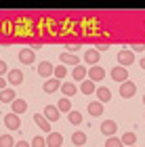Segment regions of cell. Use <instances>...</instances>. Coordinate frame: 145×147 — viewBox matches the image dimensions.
Segmentation results:
<instances>
[{
	"mask_svg": "<svg viewBox=\"0 0 145 147\" xmlns=\"http://www.w3.org/2000/svg\"><path fill=\"white\" fill-rule=\"evenodd\" d=\"M38 74H40V78H49L51 80V76H55V67H53V63L42 61L38 65Z\"/></svg>",
	"mask_w": 145,
	"mask_h": 147,
	"instance_id": "cell-9",
	"label": "cell"
},
{
	"mask_svg": "<svg viewBox=\"0 0 145 147\" xmlns=\"http://www.w3.org/2000/svg\"><path fill=\"white\" fill-rule=\"evenodd\" d=\"M135 92H137V86H135V82H124V84H120V97L122 99H130V97H135Z\"/></svg>",
	"mask_w": 145,
	"mask_h": 147,
	"instance_id": "cell-3",
	"label": "cell"
},
{
	"mask_svg": "<svg viewBox=\"0 0 145 147\" xmlns=\"http://www.w3.org/2000/svg\"><path fill=\"white\" fill-rule=\"evenodd\" d=\"M65 76H67V69H65V65H57V67H55V78H57V80H63Z\"/></svg>",
	"mask_w": 145,
	"mask_h": 147,
	"instance_id": "cell-29",
	"label": "cell"
},
{
	"mask_svg": "<svg viewBox=\"0 0 145 147\" xmlns=\"http://www.w3.org/2000/svg\"><path fill=\"white\" fill-rule=\"evenodd\" d=\"M15 99H17L15 90H11V88H4V90H0V101H2V103H13Z\"/></svg>",
	"mask_w": 145,
	"mask_h": 147,
	"instance_id": "cell-20",
	"label": "cell"
},
{
	"mask_svg": "<svg viewBox=\"0 0 145 147\" xmlns=\"http://www.w3.org/2000/svg\"><path fill=\"white\" fill-rule=\"evenodd\" d=\"M135 147H137V145H135Z\"/></svg>",
	"mask_w": 145,
	"mask_h": 147,
	"instance_id": "cell-38",
	"label": "cell"
},
{
	"mask_svg": "<svg viewBox=\"0 0 145 147\" xmlns=\"http://www.w3.org/2000/svg\"><path fill=\"white\" fill-rule=\"evenodd\" d=\"M78 49H80V46H78V44H67V51H74V53H76Z\"/></svg>",
	"mask_w": 145,
	"mask_h": 147,
	"instance_id": "cell-33",
	"label": "cell"
},
{
	"mask_svg": "<svg viewBox=\"0 0 145 147\" xmlns=\"http://www.w3.org/2000/svg\"><path fill=\"white\" fill-rule=\"evenodd\" d=\"M61 86H63V82H61V80H57V78H51V80H47V82H44L42 90L51 95V92H57V90H61Z\"/></svg>",
	"mask_w": 145,
	"mask_h": 147,
	"instance_id": "cell-5",
	"label": "cell"
},
{
	"mask_svg": "<svg viewBox=\"0 0 145 147\" xmlns=\"http://www.w3.org/2000/svg\"><path fill=\"white\" fill-rule=\"evenodd\" d=\"M4 74H6V63H4V61H0V78H2Z\"/></svg>",
	"mask_w": 145,
	"mask_h": 147,
	"instance_id": "cell-31",
	"label": "cell"
},
{
	"mask_svg": "<svg viewBox=\"0 0 145 147\" xmlns=\"http://www.w3.org/2000/svg\"><path fill=\"white\" fill-rule=\"evenodd\" d=\"M34 122L40 126L44 132H49V135H51V122H49L47 118H44V113H36V116H34Z\"/></svg>",
	"mask_w": 145,
	"mask_h": 147,
	"instance_id": "cell-14",
	"label": "cell"
},
{
	"mask_svg": "<svg viewBox=\"0 0 145 147\" xmlns=\"http://www.w3.org/2000/svg\"><path fill=\"white\" fill-rule=\"evenodd\" d=\"M4 88H6V80L0 78V90H4Z\"/></svg>",
	"mask_w": 145,
	"mask_h": 147,
	"instance_id": "cell-34",
	"label": "cell"
},
{
	"mask_svg": "<svg viewBox=\"0 0 145 147\" xmlns=\"http://www.w3.org/2000/svg\"><path fill=\"white\" fill-rule=\"evenodd\" d=\"M15 147H32V145H30V143H25V141H17Z\"/></svg>",
	"mask_w": 145,
	"mask_h": 147,
	"instance_id": "cell-32",
	"label": "cell"
},
{
	"mask_svg": "<svg viewBox=\"0 0 145 147\" xmlns=\"http://www.w3.org/2000/svg\"><path fill=\"white\" fill-rule=\"evenodd\" d=\"M97 97H99L101 103H109L111 101V90L107 86H101V88H97Z\"/></svg>",
	"mask_w": 145,
	"mask_h": 147,
	"instance_id": "cell-17",
	"label": "cell"
},
{
	"mask_svg": "<svg viewBox=\"0 0 145 147\" xmlns=\"http://www.w3.org/2000/svg\"><path fill=\"white\" fill-rule=\"evenodd\" d=\"M6 80H9V84L17 86V84H21V82H23V74L19 71V69H11V71H9V76H6Z\"/></svg>",
	"mask_w": 145,
	"mask_h": 147,
	"instance_id": "cell-13",
	"label": "cell"
},
{
	"mask_svg": "<svg viewBox=\"0 0 145 147\" xmlns=\"http://www.w3.org/2000/svg\"><path fill=\"white\" fill-rule=\"evenodd\" d=\"M0 147H15V139L11 135H2L0 137Z\"/></svg>",
	"mask_w": 145,
	"mask_h": 147,
	"instance_id": "cell-27",
	"label": "cell"
},
{
	"mask_svg": "<svg viewBox=\"0 0 145 147\" xmlns=\"http://www.w3.org/2000/svg\"><path fill=\"white\" fill-rule=\"evenodd\" d=\"M67 120H69V124H82V113L80 111H69Z\"/></svg>",
	"mask_w": 145,
	"mask_h": 147,
	"instance_id": "cell-26",
	"label": "cell"
},
{
	"mask_svg": "<svg viewBox=\"0 0 145 147\" xmlns=\"http://www.w3.org/2000/svg\"><path fill=\"white\" fill-rule=\"evenodd\" d=\"M61 92H63V95L69 99V97H74L76 92H78V86H76L74 82H63V86H61Z\"/></svg>",
	"mask_w": 145,
	"mask_h": 147,
	"instance_id": "cell-19",
	"label": "cell"
},
{
	"mask_svg": "<svg viewBox=\"0 0 145 147\" xmlns=\"http://www.w3.org/2000/svg\"><path fill=\"white\" fill-rule=\"evenodd\" d=\"M99 59H101V57H99V51L97 49H88L86 53H84V63L90 65V67H95V65L99 63Z\"/></svg>",
	"mask_w": 145,
	"mask_h": 147,
	"instance_id": "cell-7",
	"label": "cell"
},
{
	"mask_svg": "<svg viewBox=\"0 0 145 147\" xmlns=\"http://www.w3.org/2000/svg\"><path fill=\"white\" fill-rule=\"evenodd\" d=\"M143 49H145L143 44H135V46H133V51H137V53H139V51H143Z\"/></svg>",
	"mask_w": 145,
	"mask_h": 147,
	"instance_id": "cell-35",
	"label": "cell"
},
{
	"mask_svg": "<svg viewBox=\"0 0 145 147\" xmlns=\"http://www.w3.org/2000/svg\"><path fill=\"white\" fill-rule=\"evenodd\" d=\"M61 61H63L65 65H74V67L80 65V59H78L76 55H71V53H63V55H61Z\"/></svg>",
	"mask_w": 145,
	"mask_h": 147,
	"instance_id": "cell-22",
	"label": "cell"
},
{
	"mask_svg": "<svg viewBox=\"0 0 145 147\" xmlns=\"http://www.w3.org/2000/svg\"><path fill=\"white\" fill-rule=\"evenodd\" d=\"M19 61L25 63V65H32L34 63V51L32 49H21L19 51Z\"/></svg>",
	"mask_w": 145,
	"mask_h": 147,
	"instance_id": "cell-10",
	"label": "cell"
},
{
	"mask_svg": "<svg viewBox=\"0 0 145 147\" xmlns=\"http://www.w3.org/2000/svg\"><path fill=\"white\" fill-rule=\"evenodd\" d=\"M80 92H84V95H90V92H97V86L93 80H84V82H80Z\"/></svg>",
	"mask_w": 145,
	"mask_h": 147,
	"instance_id": "cell-18",
	"label": "cell"
},
{
	"mask_svg": "<svg viewBox=\"0 0 145 147\" xmlns=\"http://www.w3.org/2000/svg\"><path fill=\"white\" fill-rule=\"evenodd\" d=\"M63 145V137L59 132H51L47 137V147H61Z\"/></svg>",
	"mask_w": 145,
	"mask_h": 147,
	"instance_id": "cell-12",
	"label": "cell"
},
{
	"mask_svg": "<svg viewBox=\"0 0 145 147\" xmlns=\"http://www.w3.org/2000/svg\"><path fill=\"white\" fill-rule=\"evenodd\" d=\"M143 105H145V95H143Z\"/></svg>",
	"mask_w": 145,
	"mask_h": 147,
	"instance_id": "cell-37",
	"label": "cell"
},
{
	"mask_svg": "<svg viewBox=\"0 0 145 147\" xmlns=\"http://www.w3.org/2000/svg\"><path fill=\"white\" fill-rule=\"evenodd\" d=\"M88 113H90V116H101V113H103V103L101 101H93V103H90L88 105Z\"/></svg>",
	"mask_w": 145,
	"mask_h": 147,
	"instance_id": "cell-23",
	"label": "cell"
},
{
	"mask_svg": "<svg viewBox=\"0 0 145 147\" xmlns=\"http://www.w3.org/2000/svg\"><path fill=\"white\" fill-rule=\"evenodd\" d=\"M122 143L126 145V147H135V143H137V135H135V132H124Z\"/></svg>",
	"mask_w": 145,
	"mask_h": 147,
	"instance_id": "cell-24",
	"label": "cell"
},
{
	"mask_svg": "<svg viewBox=\"0 0 145 147\" xmlns=\"http://www.w3.org/2000/svg\"><path fill=\"white\" fill-rule=\"evenodd\" d=\"M71 143H74L76 147H82L84 143H86V132H82V130H76L74 135H71Z\"/></svg>",
	"mask_w": 145,
	"mask_h": 147,
	"instance_id": "cell-21",
	"label": "cell"
},
{
	"mask_svg": "<svg viewBox=\"0 0 145 147\" xmlns=\"http://www.w3.org/2000/svg\"><path fill=\"white\" fill-rule=\"evenodd\" d=\"M32 147H47V139L40 137V135L34 137V139H32Z\"/></svg>",
	"mask_w": 145,
	"mask_h": 147,
	"instance_id": "cell-30",
	"label": "cell"
},
{
	"mask_svg": "<svg viewBox=\"0 0 145 147\" xmlns=\"http://www.w3.org/2000/svg\"><path fill=\"white\" fill-rule=\"evenodd\" d=\"M59 116H61V111H59L57 105H47V107H44V118H47L51 124H53V122H57Z\"/></svg>",
	"mask_w": 145,
	"mask_h": 147,
	"instance_id": "cell-6",
	"label": "cell"
},
{
	"mask_svg": "<svg viewBox=\"0 0 145 147\" xmlns=\"http://www.w3.org/2000/svg\"><path fill=\"white\" fill-rule=\"evenodd\" d=\"M130 63H135V53L128 51V49L118 51V65H122V67H128Z\"/></svg>",
	"mask_w": 145,
	"mask_h": 147,
	"instance_id": "cell-1",
	"label": "cell"
},
{
	"mask_svg": "<svg viewBox=\"0 0 145 147\" xmlns=\"http://www.w3.org/2000/svg\"><path fill=\"white\" fill-rule=\"evenodd\" d=\"M116 130H118V124L114 122V120H105V122H101V132L105 137H114L116 135Z\"/></svg>",
	"mask_w": 145,
	"mask_h": 147,
	"instance_id": "cell-4",
	"label": "cell"
},
{
	"mask_svg": "<svg viewBox=\"0 0 145 147\" xmlns=\"http://www.w3.org/2000/svg\"><path fill=\"white\" fill-rule=\"evenodd\" d=\"M105 147H124V143H122V139H118V137H109L107 141H105Z\"/></svg>",
	"mask_w": 145,
	"mask_h": 147,
	"instance_id": "cell-28",
	"label": "cell"
},
{
	"mask_svg": "<svg viewBox=\"0 0 145 147\" xmlns=\"http://www.w3.org/2000/svg\"><path fill=\"white\" fill-rule=\"evenodd\" d=\"M105 78V69L99 67V65H95V67L88 69V80H93V82H99V80Z\"/></svg>",
	"mask_w": 145,
	"mask_h": 147,
	"instance_id": "cell-11",
	"label": "cell"
},
{
	"mask_svg": "<svg viewBox=\"0 0 145 147\" xmlns=\"http://www.w3.org/2000/svg\"><path fill=\"white\" fill-rule=\"evenodd\" d=\"M109 76L114 78L116 82H120V84L128 82V69H126V67H122V65H116V67L109 71Z\"/></svg>",
	"mask_w": 145,
	"mask_h": 147,
	"instance_id": "cell-2",
	"label": "cell"
},
{
	"mask_svg": "<svg viewBox=\"0 0 145 147\" xmlns=\"http://www.w3.org/2000/svg\"><path fill=\"white\" fill-rule=\"evenodd\" d=\"M71 76H74L76 82H84L86 76H88V69L84 67V65H78V67H74V74H71Z\"/></svg>",
	"mask_w": 145,
	"mask_h": 147,
	"instance_id": "cell-16",
	"label": "cell"
},
{
	"mask_svg": "<svg viewBox=\"0 0 145 147\" xmlns=\"http://www.w3.org/2000/svg\"><path fill=\"white\" fill-rule=\"evenodd\" d=\"M4 124H6V128H11V130H19L21 120H19L17 113H6L4 116Z\"/></svg>",
	"mask_w": 145,
	"mask_h": 147,
	"instance_id": "cell-8",
	"label": "cell"
},
{
	"mask_svg": "<svg viewBox=\"0 0 145 147\" xmlns=\"http://www.w3.org/2000/svg\"><path fill=\"white\" fill-rule=\"evenodd\" d=\"M141 69H145V57L141 59Z\"/></svg>",
	"mask_w": 145,
	"mask_h": 147,
	"instance_id": "cell-36",
	"label": "cell"
},
{
	"mask_svg": "<svg viewBox=\"0 0 145 147\" xmlns=\"http://www.w3.org/2000/svg\"><path fill=\"white\" fill-rule=\"evenodd\" d=\"M11 107H13V113L21 116V113H25V109H28V103H25L23 99H15V101L11 103Z\"/></svg>",
	"mask_w": 145,
	"mask_h": 147,
	"instance_id": "cell-15",
	"label": "cell"
},
{
	"mask_svg": "<svg viewBox=\"0 0 145 147\" xmlns=\"http://www.w3.org/2000/svg\"><path fill=\"white\" fill-rule=\"evenodd\" d=\"M57 107H59V111H65V113H69V111H71V103H69V99H67V97H63L61 101L57 103Z\"/></svg>",
	"mask_w": 145,
	"mask_h": 147,
	"instance_id": "cell-25",
	"label": "cell"
}]
</instances>
